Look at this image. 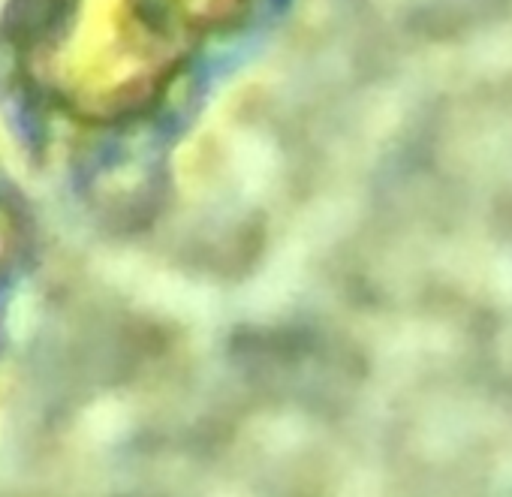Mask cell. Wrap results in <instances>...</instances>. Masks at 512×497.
I'll return each mask as SVG.
<instances>
[{"mask_svg": "<svg viewBox=\"0 0 512 497\" xmlns=\"http://www.w3.org/2000/svg\"><path fill=\"white\" fill-rule=\"evenodd\" d=\"M244 10L247 0H22L16 37L40 91L109 121L151 109Z\"/></svg>", "mask_w": 512, "mask_h": 497, "instance_id": "cell-1", "label": "cell"}]
</instances>
